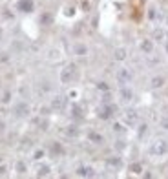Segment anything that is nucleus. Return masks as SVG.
Masks as SVG:
<instances>
[{"label": "nucleus", "instance_id": "obj_8", "mask_svg": "<svg viewBox=\"0 0 168 179\" xmlns=\"http://www.w3.org/2000/svg\"><path fill=\"white\" fill-rule=\"evenodd\" d=\"M124 121L128 124H137V121H139V115H137L135 110H128L124 113Z\"/></svg>", "mask_w": 168, "mask_h": 179}, {"label": "nucleus", "instance_id": "obj_15", "mask_svg": "<svg viewBox=\"0 0 168 179\" xmlns=\"http://www.w3.org/2000/svg\"><path fill=\"white\" fill-rule=\"evenodd\" d=\"M51 106L55 108V110H60V108L64 106V99H62V97H57V99L51 103Z\"/></svg>", "mask_w": 168, "mask_h": 179}, {"label": "nucleus", "instance_id": "obj_17", "mask_svg": "<svg viewBox=\"0 0 168 179\" xmlns=\"http://www.w3.org/2000/svg\"><path fill=\"white\" fill-rule=\"evenodd\" d=\"M130 172H134V174H141V172H143V166H141L139 163H134V165L130 166Z\"/></svg>", "mask_w": 168, "mask_h": 179}, {"label": "nucleus", "instance_id": "obj_14", "mask_svg": "<svg viewBox=\"0 0 168 179\" xmlns=\"http://www.w3.org/2000/svg\"><path fill=\"white\" fill-rule=\"evenodd\" d=\"M126 59V50L124 48H117L115 50V61H124Z\"/></svg>", "mask_w": 168, "mask_h": 179}, {"label": "nucleus", "instance_id": "obj_4", "mask_svg": "<svg viewBox=\"0 0 168 179\" xmlns=\"http://www.w3.org/2000/svg\"><path fill=\"white\" fill-rule=\"evenodd\" d=\"M17 9L22 13H31L33 11V0H18L17 2Z\"/></svg>", "mask_w": 168, "mask_h": 179}, {"label": "nucleus", "instance_id": "obj_23", "mask_svg": "<svg viewBox=\"0 0 168 179\" xmlns=\"http://www.w3.org/2000/svg\"><path fill=\"white\" fill-rule=\"evenodd\" d=\"M154 37H155V39H163V31H161V29H157V31L154 33Z\"/></svg>", "mask_w": 168, "mask_h": 179}, {"label": "nucleus", "instance_id": "obj_30", "mask_svg": "<svg viewBox=\"0 0 168 179\" xmlns=\"http://www.w3.org/2000/svg\"><path fill=\"white\" fill-rule=\"evenodd\" d=\"M166 22H168V17H166Z\"/></svg>", "mask_w": 168, "mask_h": 179}, {"label": "nucleus", "instance_id": "obj_20", "mask_svg": "<svg viewBox=\"0 0 168 179\" xmlns=\"http://www.w3.org/2000/svg\"><path fill=\"white\" fill-rule=\"evenodd\" d=\"M77 134H79V130H77L75 126H70V130H68V135H77Z\"/></svg>", "mask_w": 168, "mask_h": 179}, {"label": "nucleus", "instance_id": "obj_3", "mask_svg": "<svg viewBox=\"0 0 168 179\" xmlns=\"http://www.w3.org/2000/svg\"><path fill=\"white\" fill-rule=\"evenodd\" d=\"M132 77H134V73H132L128 68H121V70L117 71V81H119L121 84H128V82L132 81Z\"/></svg>", "mask_w": 168, "mask_h": 179}, {"label": "nucleus", "instance_id": "obj_11", "mask_svg": "<svg viewBox=\"0 0 168 179\" xmlns=\"http://www.w3.org/2000/svg\"><path fill=\"white\" fill-rule=\"evenodd\" d=\"M163 84H165V77H154V79L150 81V86H152L154 90H157V88H161Z\"/></svg>", "mask_w": 168, "mask_h": 179}, {"label": "nucleus", "instance_id": "obj_24", "mask_svg": "<svg viewBox=\"0 0 168 179\" xmlns=\"http://www.w3.org/2000/svg\"><path fill=\"white\" fill-rule=\"evenodd\" d=\"M77 53H81V55L86 53V48H84V46H77Z\"/></svg>", "mask_w": 168, "mask_h": 179}, {"label": "nucleus", "instance_id": "obj_31", "mask_svg": "<svg viewBox=\"0 0 168 179\" xmlns=\"http://www.w3.org/2000/svg\"><path fill=\"white\" fill-rule=\"evenodd\" d=\"M0 161H2V159H0Z\"/></svg>", "mask_w": 168, "mask_h": 179}, {"label": "nucleus", "instance_id": "obj_18", "mask_svg": "<svg viewBox=\"0 0 168 179\" xmlns=\"http://www.w3.org/2000/svg\"><path fill=\"white\" fill-rule=\"evenodd\" d=\"M71 113H73V117H82V110H81V106L75 104L73 108H71Z\"/></svg>", "mask_w": 168, "mask_h": 179}, {"label": "nucleus", "instance_id": "obj_10", "mask_svg": "<svg viewBox=\"0 0 168 179\" xmlns=\"http://www.w3.org/2000/svg\"><path fill=\"white\" fill-rule=\"evenodd\" d=\"M141 50H143L144 53H152V51H154V42H152L150 39L141 40Z\"/></svg>", "mask_w": 168, "mask_h": 179}, {"label": "nucleus", "instance_id": "obj_16", "mask_svg": "<svg viewBox=\"0 0 168 179\" xmlns=\"http://www.w3.org/2000/svg\"><path fill=\"white\" fill-rule=\"evenodd\" d=\"M106 163H108L110 166H117V168L121 166V159H119V157H110L108 161H106Z\"/></svg>", "mask_w": 168, "mask_h": 179}, {"label": "nucleus", "instance_id": "obj_12", "mask_svg": "<svg viewBox=\"0 0 168 179\" xmlns=\"http://www.w3.org/2000/svg\"><path fill=\"white\" fill-rule=\"evenodd\" d=\"M50 172H51V168H50L48 165H44V166H40V168H39V172H37V177H46V176H50Z\"/></svg>", "mask_w": 168, "mask_h": 179}, {"label": "nucleus", "instance_id": "obj_25", "mask_svg": "<svg viewBox=\"0 0 168 179\" xmlns=\"http://www.w3.org/2000/svg\"><path fill=\"white\" fill-rule=\"evenodd\" d=\"M6 172H8L6 166H4V165H0V176H6Z\"/></svg>", "mask_w": 168, "mask_h": 179}, {"label": "nucleus", "instance_id": "obj_2", "mask_svg": "<svg viewBox=\"0 0 168 179\" xmlns=\"http://www.w3.org/2000/svg\"><path fill=\"white\" fill-rule=\"evenodd\" d=\"M75 75H77V66L75 64H68L62 71H60V82L62 84H70L75 79Z\"/></svg>", "mask_w": 168, "mask_h": 179}, {"label": "nucleus", "instance_id": "obj_29", "mask_svg": "<svg viewBox=\"0 0 168 179\" xmlns=\"http://www.w3.org/2000/svg\"><path fill=\"white\" fill-rule=\"evenodd\" d=\"M166 50H168V44H166Z\"/></svg>", "mask_w": 168, "mask_h": 179}, {"label": "nucleus", "instance_id": "obj_1", "mask_svg": "<svg viewBox=\"0 0 168 179\" xmlns=\"http://www.w3.org/2000/svg\"><path fill=\"white\" fill-rule=\"evenodd\" d=\"M166 152H168V141H165V139H155L152 143V146H150V154L155 155V157L165 155Z\"/></svg>", "mask_w": 168, "mask_h": 179}, {"label": "nucleus", "instance_id": "obj_27", "mask_svg": "<svg viewBox=\"0 0 168 179\" xmlns=\"http://www.w3.org/2000/svg\"><path fill=\"white\" fill-rule=\"evenodd\" d=\"M163 128L168 130V117H166V119H163Z\"/></svg>", "mask_w": 168, "mask_h": 179}, {"label": "nucleus", "instance_id": "obj_28", "mask_svg": "<svg viewBox=\"0 0 168 179\" xmlns=\"http://www.w3.org/2000/svg\"><path fill=\"white\" fill-rule=\"evenodd\" d=\"M113 130H115V132H123V126H121V124H115V126H113Z\"/></svg>", "mask_w": 168, "mask_h": 179}, {"label": "nucleus", "instance_id": "obj_9", "mask_svg": "<svg viewBox=\"0 0 168 179\" xmlns=\"http://www.w3.org/2000/svg\"><path fill=\"white\" fill-rule=\"evenodd\" d=\"M28 112H29V106L26 104V103H18V104H17V108H15V113H17L18 117L28 115Z\"/></svg>", "mask_w": 168, "mask_h": 179}, {"label": "nucleus", "instance_id": "obj_6", "mask_svg": "<svg viewBox=\"0 0 168 179\" xmlns=\"http://www.w3.org/2000/svg\"><path fill=\"white\" fill-rule=\"evenodd\" d=\"M77 176H79V177H93L95 170L92 168V166H79V168H77Z\"/></svg>", "mask_w": 168, "mask_h": 179}, {"label": "nucleus", "instance_id": "obj_7", "mask_svg": "<svg viewBox=\"0 0 168 179\" xmlns=\"http://www.w3.org/2000/svg\"><path fill=\"white\" fill-rule=\"evenodd\" d=\"M112 115H113V106L104 104L101 110H99V117H101V119H110Z\"/></svg>", "mask_w": 168, "mask_h": 179}, {"label": "nucleus", "instance_id": "obj_5", "mask_svg": "<svg viewBox=\"0 0 168 179\" xmlns=\"http://www.w3.org/2000/svg\"><path fill=\"white\" fill-rule=\"evenodd\" d=\"M119 97H121V101H123V103H130V101L134 99V92H132L130 88H126V86L123 84L121 92H119Z\"/></svg>", "mask_w": 168, "mask_h": 179}, {"label": "nucleus", "instance_id": "obj_26", "mask_svg": "<svg viewBox=\"0 0 168 179\" xmlns=\"http://www.w3.org/2000/svg\"><path fill=\"white\" fill-rule=\"evenodd\" d=\"M99 90H104V92H106V90H108V86H106L104 82H99Z\"/></svg>", "mask_w": 168, "mask_h": 179}, {"label": "nucleus", "instance_id": "obj_19", "mask_svg": "<svg viewBox=\"0 0 168 179\" xmlns=\"http://www.w3.org/2000/svg\"><path fill=\"white\" fill-rule=\"evenodd\" d=\"M17 170H18V174H26V165L22 161H18L17 163Z\"/></svg>", "mask_w": 168, "mask_h": 179}, {"label": "nucleus", "instance_id": "obj_22", "mask_svg": "<svg viewBox=\"0 0 168 179\" xmlns=\"http://www.w3.org/2000/svg\"><path fill=\"white\" fill-rule=\"evenodd\" d=\"M42 155H44V152H42V150H37V152H35V159H40Z\"/></svg>", "mask_w": 168, "mask_h": 179}, {"label": "nucleus", "instance_id": "obj_21", "mask_svg": "<svg viewBox=\"0 0 168 179\" xmlns=\"http://www.w3.org/2000/svg\"><path fill=\"white\" fill-rule=\"evenodd\" d=\"M53 152H59V154H60V152H62V148L59 146L57 143H53Z\"/></svg>", "mask_w": 168, "mask_h": 179}, {"label": "nucleus", "instance_id": "obj_13", "mask_svg": "<svg viewBox=\"0 0 168 179\" xmlns=\"http://www.w3.org/2000/svg\"><path fill=\"white\" fill-rule=\"evenodd\" d=\"M88 139L95 143V145H99V143H102V135H99V134H95V132H90L88 134Z\"/></svg>", "mask_w": 168, "mask_h": 179}]
</instances>
